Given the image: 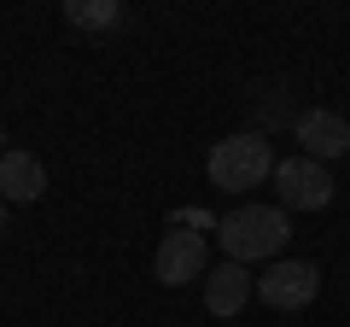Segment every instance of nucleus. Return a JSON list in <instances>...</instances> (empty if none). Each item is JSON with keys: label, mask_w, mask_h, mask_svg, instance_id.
Returning <instances> with one entry per match:
<instances>
[{"label": "nucleus", "mask_w": 350, "mask_h": 327, "mask_svg": "<svg viewBox=\"0 0 350 327\" xmlns=\"http://www.w3.org/2000/svg\"><path fill=\"white\" fill-rule=\"evenodd\" d=\"M286 234H292V222H286V211L280 205H234V211H222L216 216V239H222V252H228V263H280V252H286Z\"/></svg>", "instance_id": "nucleus-1"}, {"label": "nucleus", "mask_w": 350, "mask_h": 327, "mask_svg": "<svg viewBox=\"0 0 350 327\" xmlns=\"http://www.w3.org/2000/svg\"><path fill=\"white\" fill-rule=\"evenodd\" d=\"M275 140L257 135V129H239V135L216 140L211 158H204V176H211V187L222 193H251L262 187V181H275Z\"/></svg>", "instance_id": "nucleus-2"}, {"label": "nucleus", "mask_w": 350, "mask_h": 327, "mask_svg": "<svg viewBox=\"0 0 350 327\" xmlns=\"http://www.w3.org/2000/svg\"><path fill=\"white\" fill-rule=\"evenodd\" d=\"M275 193H280V211H327L333 205V176H327V164L298 152V158L275 164Z\"/></svg>", "instance_id": "nucleus-3"}, {"label": "nucleus", "mask_w": 350, "mask_h": 327, "mask_svg": "<svg viewBox=\"0 0 350 327\" xmlns=\"http://www.w3.org/2000/svg\"><path fill=\"white\" fill-rule=\"evenodd\" d=\"M315 292H321V269L304 257H280L257 275V298L269 310H304V304H315Z\"/></svg>", "instance_id": "nucleus-4"}, {"label": "nucleus", "mask_w": 350, "mask_h": 327, "mask_svg": "<svg viewBox=\"0 0 350 327\" xmlns=\"http://www.w3.org/2000/svg\"><path fill=\"white\" fill-rule=\"evenodd\" d=\"M152 275L163 287H187V280L211 275V257H204V234H187V228H170L152 252Z\"/></svg>", "instance_id": "nucleus-5"}, {"label": "nucleus", "mask_w": 350, "mask_h": 327, "mask_svg": "<svg viewBox=\"0 0 350 327\" xmlns=\"http://www.w3.org/2000/svg\"><path fill=\"white\" fill-rule=\"evenodd\" d=\"M292 140L304 146V158L333 164V158H345V152H350V123L333 112V105H310V112L292 117Z\"/></svg>", "instance_id": "nucleus-6"}, {"label": "nucleus", "mask_w": 350, "mask_h": 327, "mask_svg": "<svg viewBox=\"0 0 350 327\" xmlns=\"http://www.w3.org/2000/svg\"><path fill=\"white\" fill-rule=\"evenodd\" d=\"M245 298H257V275L245 263H216L204 275V310L211 315H239Z\"/></svg>", "instance_id": "nucleus-7"}, {"label": "nucleus", "mask_w": 350, "mask_h": 327, "mask_svg": "<svg viewBox=\"0 0 350 327\" xmlns=\"http://www.w3.org/2000/svg\"><path fill=\"white\" fill-rule=\"evenodd\" d=\"M47 193V164L36 152H6L0 158V199L6 205H36Z\"/></svg>", "instance_id": "nucleus-8"}, {"label": "nucleus", "mask_w": 350, "mask_h": 327, "mask_svg": "<svg viewBox=\"0 0 350 327\" xmlns=\"http://www.w3.org/2000/svg\"><path fill=\"white\" fill-rule=\"evenodd\" d=\"M64 24H76V29H117L123 24V6H117V0H64Z\"/></svg>", "instance_id": "nucleus-9"}, {"label": "nucleus", "mask_w": 350, "mask_h": 327, "mask_svg": "<svg viewBox=\"0 0 350 327\" xmlns=\"http://www.w3.org/2000/svg\"><path fill=\"white\" fill-rule=\"evenodd\" d=\"M0 234H6V199H0Z\"/></svg>", "instance_id": "nucleus-10"}, {"label": "nucleus", "mask_w": 350, "mask_h": 327, "mask_svg": "<svg viewBox=\"0 0 350 327\" xmlns=\"http://www.w3.org/2000/svg\"><path fill=\"white\" fill-rule=\"evenodd\" d=\"M0 158H6V129H0Z\"/></svg>", "instance_id": "nucleus-11"}]
</instances>
